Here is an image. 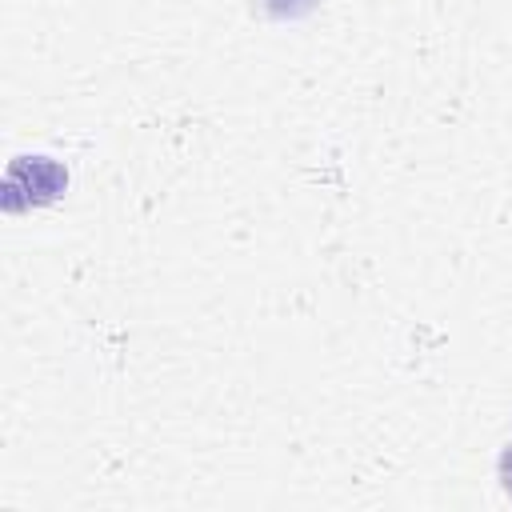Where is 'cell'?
I'll use <instances>...</instances> for the list:
<instances>
[{"label":"cell","instance_id":"7a4b0ae2","mask_svg":"<svg viewBox=\"0 0 512 512\" xmlns=\"http://www.w3.org/2000/svg\"><path fill=\"white\" fill-rule=\"evenodd\" d=\"M264 8H268V16H276V20H296V16L312 12L316 0H264Z\"/></svg>","mask_w":512,"mask_h":512},{"label":"cell","instance_id":"6da1fadb","mask_svg":"<svg viewBox=\"0 0 512 512\" xmlns=\"http://www.w3.org/2000/svg\"><path fill=\"white\" fill-rule=\"evenodd\" d=\"M68 188V172L52 156H16L4 176V208L20 212L32 204H48Z\"/></svg>","mask_w":512,"mask_h":512}]
</instances>
